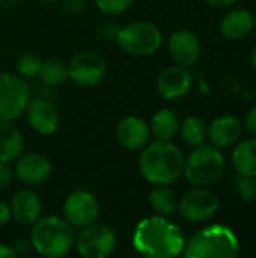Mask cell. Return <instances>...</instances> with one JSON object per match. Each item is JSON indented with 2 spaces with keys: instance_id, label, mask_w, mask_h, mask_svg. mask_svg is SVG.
Segmentation results:
<instances>
[{
  "instance_id": "17",
  "label": "cell",
  "mask_w": 256,
  "mask_h": 258,
  "mask_svg": "<svg viewBox=\"0 0 256 258\" xmlns=\"http://www.w3.org/2000/svg\"><path fill=\"white\" fill-rule=\"evenodd\" d=\"M9 206H11L12 218L20 225H26V227H32L41 218L42 213V203L38 194L29 189L18 190L14 195Z\"/></svg>"
},
{
  "instance_id": "32",
  "label": "cell",
  "mask_w": 256,
  "mask_h": 258,
  "mask_svg": "<svg viewBox=\"0 0 256 258\" xmlns=\"http://www.w3.org/2000/svg\"><path fill=\"white\" fill-rule=\"evenodd\" d=\"M12 219V212L11 206L6 204L5 201H0V227H5L11 222Z\"/></svg>"
},
{
  "instance_id": "30",
  "label": "cell",
  "mask_w": 256,
  "mask_h": 258,
  "mask_svg": "<svg viewBox=\"0 0 256 258\" xmlns=\"http://www.w3.org/2000/svg\"><path fill=\"white\" fill-rule=\"evenodd\" d=\"M63 9L71 15H78L84 9V0H62Z\"/></svg>"
},
{
  "instance_id": "3",
  "label": "cell",
  "mask_w": 256,
  "mask_h": 258,
  "mask_svg": "<svg viewBox=\"0 0 256 258\" xmlns=\"http://www.w3.org/2000/svg\"><path fill=\"white\" fill-rule=\"evenodd\" d=\"M75 228L60 216L39 218L30 230V246L45 258L68 255L75 245Z\"/></svg>"
},
{
  "instance_id": "11",
  "label": "cell",
  "mask_w": 256,
  "mask_h": 258,
  "mask_svg": "<svg viewBox=\"0 0 256 258\" xmlns=\"http://www.w3.org/2000/svg\"><path fill=\"white\" fill-rule=\"evenodd\" d=\"M100 204L88 190H74L63 201V218L74 227L83 228L98 219Z\"/></svg>"
},
{
  "instance_id": "8",
  "label": "cell",
  "mask_w": 256,
  "mask_h": 258,
  "mask_svg": "<svg viewBox=\"0 0 256 258\" xmlns=\"http://www.w3.org/2000/svg\"><path fill=\"white\" fill-rule=\"evenodd\" d=\"M118 239L113 228L103 222H92L75 236L77 252L84 258H106L116 249Z\"/></svg>"
},
{
  "instance_id": "21",
  "label": "cell",
  "mask_w": 256,
  "mask_h": 258,
  "mask_svg": "<svg viewBox=\"0 0 256 258\" xmlns=\"http://www.w3.org/2000/svg\"><path fill=\"white\" fill-rule=\"evenodd\" d=\"M180 118L174 110L160 109L151 118V136H154L157 141H172L180 132Z\"/></svg>"
},
{
  "instance_id": "13",
  "label": "cell",
  "mask_w": 256,
  "mask_h": 258,
  "mask_svg": "<svg viewBox=\"0 0 256 258\" xmlns=\"http://www.w3.org/2000/svg\"><path fill=\"white\" fill-rule=\"evenodd\" d=\"M115 135L118 142L131 151H140L151 141L149 124L143 118L134 115H128L119 119L115 128Z\"/></svg>"
},
{
  "instance_id": "4",
  "label": "cell",
  "mask_w": 256,
  "mask_h": 258,
  "mask_svg": "<svg viewBox=\"0 0 256 258\" xmlns=\"http://www.w3.org/2000/svg\"><path fill=\"white\" fill-rule=\"evenodd\" d=\"M240 252V243L234 231L223 225H211L186 243L183 254L187 258H234Z\"/></svg>"
},
{
  "instance_id": "25",
  "label": "cell",
  "mask_w": 256,
  "mask_h": 258,
  "mask_svg": "<svg viewBox=\"0 0 256 258\" xmlns=\"http://www.w3.org/2000/svg\"><path fill=\"white\" fill-rule=\"evenodd\" d=\"M207 128L208 125L205 124V121L199 116H187L183 124H180V133L181 138L184 139L186 144L192 145V147H198L201 144H204V141L207 139Z\"/></svg>"
},
{
  "instance_id": "2",
  "label": "cell",
  "mask_w": 256,
  "mask_h": 258,
  "mask_svg": "<svg viewBox=\"0 0 256 258\" xmlns=\"http://www.w3.org/2000/svg\"><path fill=\"white\" fill-rule=\"evenodd\" d=\"M184 153L172 141L146 144L139 154V172L151 184H172L184 172Z\"/></svg>"
},
{
  "instance_id": "22",
  "label": "cell",
  "mask_w": 256,
  "mask_h": 258,
  "mask_svg": "<svg viewBox=\"0 0 256 258\" xmlns=\"http://www.w3.org/2000/svg\"><path fill=\"white\" fill-rule=\"evenodd\" d=\"M232 163L238 174L256 177V139H247L237 145L232 153Z\"/></svg>"
},
{
  "instance_id": "36",
  "label": "cell",
  "mask_w": 256,
  "mask_h": 258,
  "mask_svg": "<svg viewBox=\"0 0 256 258\" xmlns=\"http://www.w3.org/2000/svg\"><path fill=\"white\" fill-rule=\"evenodd\" d=\"M15 3L17 0H0V6H12Z\"/></svg>"
},
{
  "instance_id": "29",
  "label": "cell",
  "mask_w": 256,
  "mask_h": 258,
  "mask_svg": "<svg viewBox=\"0 0 256 258\" xmlns=\"http://www.w3.org/2000/svg\"><path fill=\"white\" fill-rule=\"evenodd\" d=\"M14 178V171L11 169L9 163L0 162V190H5L11 186Z\"/></svg>"
},
{
  "instance_id": "31",
  "label": "cell",
  "mask_w": 256,
  "mask_h": 258,
  "mask_svg": "<svg viewBox=\"0 0 256 258\" xmlns=\"http://www.w3.org/2000/svg\"><path fill=\"white\" fill-rule=\"evenodd\" d=\"M12 248H14V251H15L17 255H23V254H27L32 246H30V240H27L24 237H20V239H17L14 242Z\"/></svg>"
},
{
  "instance_id": "34",
  "label": "cell",
  "mask_w": 256,
  "mask_h": 258,
  "mask_svg": "<svg viewBox=\"0 0 256 258\" xmlns=\"http://www.w3.org/2000/svg\"><path fill=\"white\" fill-rule=\"evenodd\" d=\"M17 254L14 251L12 246L9 245H5V243H0V258H15Z\"/></svg>"
},
{
  "instance_id": "23",
  "label": "cell",
  "mask_w": 256,
  "mask_h": 258,
  "mask_svg": "<svg viewBox=\"0 0 256 258\" xmlns=\"http://www.w3.org/2000/svg\"><path fill=\"white\" fill-rule=\"evenodd\" d=\"M178 197L167 184L155 186L149 194V204L157 215L169 216L178 210Z\"/></svg>"
},
{
  "instance_id": "19",
  "label": "cell",
  "mask_w": 256,
  "mask_h": 258,
  "mask_svg": "<svg viewBox=\"0 0 256 258\" xmlns=\"http://www.w3.org/2000/svg\"><path fill=\"white\" fill-rule=\"evenodd\" d=\"M255 27V18L252 12L246 9H235L228 12L220 21V33L232 41L244 39Z\"/></svg>"
},
{
  "instance_id": "27",
  "label": "cell",
  "mask_w": 256,
  "mask_h": 258,
  "mask_svg": "<svg viewBox=\"0 0 256 258\" xmlns=\"http://www.w3.org/2000/svg\"><path fill=\"white\" fill-rule=\"evenodd\" d=\"M235 187L244 203H253L256 200V177L238 174L235 177Z\"/></svg>"
},
{
  "instance_id": "16",
  "label": "cell",
  "mask_w": 256,
  "mask_h": 258,
  "mask_svg": "<svg viewBox=\"0 0 256 258\" xmlns=\"http://www.w3.org/2000/svg\"><path fill=\"white\" fill-rule=\"evenodd\" d=\"M169 54L177 65L192 67L201 56V42L190 30H178L169 38Z\"/></svg>"
},
{
  "instance_id": "5",
  "label": "cell",
  "mask_w": 256,
  "mask_h": 258,
  "mask_svg": "<svg viewBox=\"0 0 256 258\" xmlns=\"http://www.w3.org/2000/svg\"><path fill=\"white\" fill-rule=\"evenodd\" d=\"M225 157L214 145H198L186 159L184 175L193 186L207 187L216 183L225 172Z\"/></svg>"
},
{
  "instance_id": "14",
  "label": "cell",
  "mask_w": 256,
  "mask_h": 258,
  "mask_svg": "<svg viewBox=\"0 0 256 258\" xmlns=\"http://www.w3.org/2000/svg\"><path fill=\"white\" fill-rule=\"evenodd\" d=\"M24 113L30 128L42 136L53 135L60 122V116L54 104L42 98H30Z\"/></svg>"
},
{
  "instance_id": "37",
  "label": "cell",
  "mask_w": 256,
  "mask_h": 258,
  "mask_svg": "<svg viewBox=\"0 0 256 258\" xmlns=\"http://www.w3.org/2000/svg\"><path fill=\"white\" fill-rule=\"evenodd\" d=\"M250 62H252V67L256 70V47L253 48V51H252V56H250Z\"/></svg>"
},
{
  "instance_id": "33",
  "label": "cell",
  "mask_w": 256,
  "mask_h": 258,
  "mask_svg": "<svg viewBox=\"0 0 256 258\" xmlns=\"http://www.w3.org/2000/svg\"><path fill=\"white\" fill-rule=\"evenodd\" d=\"M244 127L249 133L256 135V106L249 110V113L244 118Z\"/></svg>"
},
{
  "instance_id": "7",
  "label": "cell",
  "mask_w": 256,
  "mask_h": 258,
  "mask_svg": "<svg viewBox=\"0 0 256 258\" xmlns=\"http://www.w3.org/2000/svg\"><path fill=\"white\" fill-rule=\"evenodd\" d=\"M30 98V88L24 77L0 73V122L18 119L26 112Z\"/></svg>"
},
{
  "instance_id": "1",
  "label": "cell",
  "mask_w": 256,
  "mask_h": 258,
  "mask_svg": "<svg viewBox=\"0 0 256 258\" xmlns=\"http://www.w3.org/2000/svg\"><path fill=\"white\" fill-rule=\"evenodd\" d=\"M184 243L181 228L161 215L139 221L131 236L136 252L148 258L177 257L183 254Z\"/></svg>"
},
{
  "instance_id": "35",
  "label": "cell",
  "mask_w": 256,
  "mask_h": 258,
  "mask_svg": "<svg viewBox=\"0 0 256 258\" xmlns=\"http://www.w3.org/2000/svg\"><path fill=\"white\" fill-rule=\"evenodd\" d=\"M235 2L237 0H207V3L214 8H228V6L234 5Z\"/></svg>"
},
{
  "instance_id": "24",
  "label": "cell",
  "mask_w": 256,
  "mask_h": 258,
  "mask_svg": "<svg viewBox=\"0 0 256 258\" xmlns=\"http://www.w3.org/2000/svg\"><path fill=\"white\" fill-rule=\"evenodd\" d=\"M38 77L48 88L60 86L68 80V67L59 59H48L42 62Z\"/></svg>"
},
{
  "instance_id": "18",
  "label": "cell",
  "mask_w": 256,
  "mask_h": 258,
  "mask_svg": "<svg viewBox=\"0 0 256 258\" xmlns=\"http://www.w3.org/2000/svg\"><path fill=\"white\" fill-rule=\"evenodd\" d=\"M241 136V122L232 115L216 118L207 128V138L211 145L217 148H228L234 145Z\"/></svg>"
},
{
  "instance_id": "12",
  "label": "cell",
  "mask_w": 256,
  "mask_h": 258,
  "mask_svg": "<svg viewBox=\"0 0 256 258\" xmlns=\"http://www.w3.org/2000/svg\"><path fill=\"white\" fill-rule=\"evenodd\" d=\"M53 172L50 159L41 153H26L15 160L14 175L18 181L27 186H38L45 183Z\"/></svg>"
},
{
  "instance_id": "26",
  "label": "cell",
  "mask_w": 256,
  "mask_h": 258,
  "mask_svg": "<svg viewBox=\"0 0 256 258\" xmlns=\"http://www.w3.org/2000/svg\"><path fill=\"white\" fill-rule=\"evenodd\" d=\"M42 65V59L38 53L35 51H24L20 54L17 60V70L18 74L24 79H32L39 74Z\"/></svg>"
},
{
  "instance_id": "6",
  "label": "cell",
  "mask_w": 256,
  "mask_h": 258,
  "mask_svg": "<svg viewBox=\"0 0 256 258\" xmlns=\"http://www.w3.org/2000/svg\"><path fill=\"white\" fill-rule=\"evenodd\" d=\"M116 42L130 56L145 57L154 54L163 42V33L151 21H134L119 27Z\"/></svg>"
},
{
  "instance_id": "15",
  "label": "cell",
  "mask_w": 256,
  "mask_h": 258,
  "mask_svg": "<svg viewBox=\"0 0 256 258\" xmlns=\"http://www.w3.org/2000/svg\"><path fill=\"white\" fill-rule=\"evenodd\" d=\"M192 83H193V77L186 67L172 65L164 68L158 74L155 80V89L163 98L175 100L186 95L190 91Z\"/></svg>"
},
{
  "instance_id": "10",
  "label": "cell",
  "mask_w": 256,
  "mask_h": 258,
  "mask_svg": "<svg viewBox=\"0 0 256 258\" xmlns=\"http://www.w3.org/2000/svg\"><path fill=\"white\" fill-rule=\"evenodd\" d=\"M178 210L184 221L190 224H202L213 219V216L217 213L219 200L216 194L207 187L196 186L183 195L178 203Z\"/></svg>"
},
{
  "instance_id": "28",
  "label": "cell",
  "mask_w": 256,
  "mask_h": 258,
  "mask_svg": "<svg viewBox=\"0 0 256 258\" xmlns=\"http://www.w3.org/2000/svg\"><path fill=\"white\" fill-rule=\"evenodd\" d=\"M134 0H94L95 6L106 15H119L124 14Z\"/></svg>"
},
{
  "instance_id": "9",
  "label": "cell",
  "mask_w": 256,
  "mask_h": 258,
  "mask_svg": "<svg viewBox=\"0 0 256 258\" xmlns=\"http://www.w3.org/2000/svg\"><path fill=\"white\" fill-rule=\"evenodd\" d=\"M68 67V79L81 88H92L101 83L107 74V63L95 51L83 50L75 53L69 62Z\"/></svg>"
},
{
  "instance_id": "38",
  "label": "cell",
  "mask_w": 256,
  "mask_h": 258,
  "mask_svg": "<svg viewBox=\"0 0 256 258\" xmlns=\"http://www.w3.org/2000/svg\"><path fill=\"white\" fill-rule=\"evenodd\" d=\"M41 2H44V3H51V2H57V0H41Z\"/></svg>"
},
{
  "instance_id": "20",
  "label": "cell",
  "mask_w": 256,
  "mask_h": 258,
  "mask_svg": "<svg viewBox=\"0 0 256 258\" xmlns=\"http://www.w3.org/2000/svg\"><path fill=\"white\" fill-rule=\"evenodd\" d=\"M24 151V136L12 121L0 122V162L14 163Z\"/></svg>"
}]
</instances>
